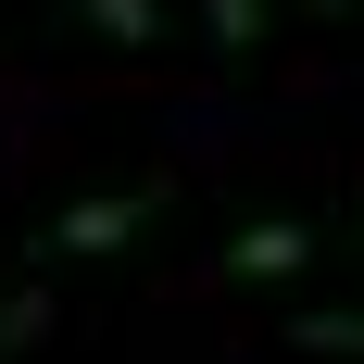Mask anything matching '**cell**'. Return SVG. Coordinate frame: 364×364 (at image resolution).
I'll list each match as a JSON object with an SVG mask.
<instances>
[{
	"label": "cell",
	"mask_w": 364,
	"mask_h": 364,
	"mask_svg": "<svg viewBox=\"0 0 364 364\" xmlns=\"http://www.w3.org/2000/svg\"><path fill=\"white\" fill-rule=\"evenodd\" d=\"M139 226H151V201H139V188H101V201H75V214H50V239H38V252L88 264V252H126Z\"/></svg>",
	"instance_id": "obj_1"
},
{
	"label": "cell",
	"mask_w": 364,
	"mask_h": 364,
	"mask_svg": "<svg viewBox=\"0 0 364 364\" xmlns=\"http://www.w3.org/2000/svg\"><path fill=\"white\" fill-rule=\"evenodd\" d=\"M301 264H314V226L301 214H264V226L226 239V277H301Z\"/></svg>",
	"instance_id": "obj_2"
},
{
	"label": "cell",
	"mask_w": 364,
	"mask_h": 364,
	"mask_svg": "<svg viewBox=\"0 0 364 364\" xmlns=\"http://www.w3.org/2000/svg\"><path fill=\"white\" fill-rule=\"evenodd\" d=\"M75 13H88L101 38H126V50H139V38H164V0H75Z\"/></svg>",
	"instance_id": "obj_3"
},
{
	"label": "cell",
	"mask_w": 364,
	"mask_h": 364,
	"mask_svg": "<svg viewBox=\"0 0 364 364\" xmlns=\"http://www.w3.org/2000/svg\"><path fill=\"white\" fill-rule=\"evenodd\" d=\"M201 38H214V50H252V38H264V0H201Z\"/></svg>",
	"instance_id": "obj_4"
},
{
	"label": "cell",
	"mask_w": 364,
	"mask_h": 364,
	"mask_svg": "<svg viewBox=\"0 0 364 364\" xmlns=\"http://www.w3.org/2000/svg\"><path fill=\"white\" fill-rule=\"evenodd\" d=\"M38 327H50V289H13V301H0V364L26 352V339H38Z\"/></svg>",
	"instance_id": "obj_5"
},
{
	"label": "cell",
	"mask_w": 364,
	"mask_h": 364,
	"mask_svg": "<svg viewBox=\"0 0 364 364\" xmlns=\"http://www.w3.org/2000/svg\"><path fill=\"white\" fill-rule=\"evenodd\" d=\"M289 339H314V352H352V364H364V314H289Z\"/></svg>",
	"instance_id": "obj_6"
},
{
	"label": "cell",
	"mask_w": 364,
	"mask_h": 364,
	"mask_svg": "<svg viewBox=\"0 0 364 364\" xmlns=\"http://www.w3.org/2000/svg\"><path fill=\"white\" fill-rule=\"evenodd\" d=\"M301 13H352V0H301Z\"/></svg>",
	"instance_id": "obj_7"
}]
</instances>
